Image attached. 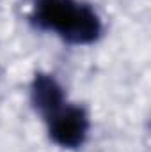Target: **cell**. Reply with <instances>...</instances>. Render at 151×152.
Masks as SVG:
<instances>
[{"mask_svg":"<svg viewBox=\"0 0 151 152\" xmlns=\"http://www.w3.org/2000/svg\"><path fill=\"white\" fill-rule=\"evenodd\" d=\"M30 101L44 118H50L64 106L62 87L53 76L38 73L30 85Z\"/></svg>","mask_w":151,"mask_h":152,"instance_id":"3","label":"cell"},{"mask_svg":"<svg viewBox=\"0 0 151 152\" xmlns=\"http://www.w3.org/2000/svg\"><path fill=\"white\" fill-rule=\"evenodd\" d=\"M48 122L50 138L64 149L80 147L89 131V117L82 106H62L57 113H53Z\"/></svg>","mask_w":151,"mask_h":152,"instance_id":"2","label":"cell"},{"mask_svg":"<svg viewBox=\"0 0 151 152\" xmlns=\"http://www.w3.org/2000/svg\"><path fill=\"white\" fill-rule=\"evenodd\" d=\"M30 20L71 44H91L101 36V20L96 11L76 0H34Z\"/></svg>","mask_w":151,"mask_h":152,"instance_id":"1","label":"cell"}]
</instances>
